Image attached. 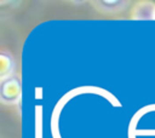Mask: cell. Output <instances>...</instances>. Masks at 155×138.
Returning a JSON list of instances; mask_svg holds the SVG:
<instances>
[{"instance_id":"obj_1","label":"cell","mask_w":155,"mask_h":138,"mask_svg":"<svg viewBox=\"0 0 155 138\" xmlns=\"http://www.w3.org/2000/svg\"><path fill=\"white\" fill-rule=\"evenodd\" d=\"M22 93L21 81L16 76L6 77L1 81L0 85V97L5 103H16L19 100Z\"/></svg>"},{"instance_id":"obj_2","label":"cell","mask_w":155,"mask_h":138,"mask_svg":"<svg viewBox=\"0 0 155 138\" xmlns=\"http://www.w3.org/2000/svg\"><path fill=\"white\" fill-rule=\"evenodd\" d=\"M15 69V63L11 54L1 52L0 53V76L1 79H6L12 76V71Z\"/></svg>"},{"instance_id":"obj_3","label":"cell","mask_w":155,"mask_h":138,"mask_svg":"<svg viewBox=\"0 0 155 138\" xmlns=\"http://www.w3.org/2000/svg\"><path fill=\"white\" fill-rule=\"evenodd\" d=\"M151 19H155V7H154V11H153V18Z\"/></svg>"}]
</instances>
